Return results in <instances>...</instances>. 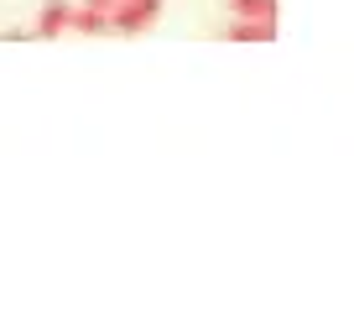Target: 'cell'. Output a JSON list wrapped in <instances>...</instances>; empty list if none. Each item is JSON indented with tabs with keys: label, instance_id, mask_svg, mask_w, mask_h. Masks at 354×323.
I'll list each match as a JSON object with an SVG mask.
<instances>
[{
	"label": "cell",
	"instance_id": "3",
	"mask_svg": "<svg viewBox=\"0 0 354 323\" xmlns=\"http://www.w3.org/2000/svg\"><path fill=\"white\" fill-rule=\"evenodd\" d=\"M230 42H271L277 37V21L271 16H230Z\"/></svg>",
	"mask_w": 354,
	"mask_h": 323
},
{
	"label": "cell",
	"instance_id": "6",
	"mask_svg": "<svg viewBox=\"0 0 354 323\" xmlns=\"http://www.w3.org/2000/svg\"><path fill=\"white\" fill-rule=\"evenodd\" d=\"M84 6H94V11H110V6H115V0H84Z\"/></svg>",
	"mask_w": 354,
	"mask_h": 323
},
{
	"label": "cell",
	"instance_id": "4",
	"mask_svg": "<svg viewBox=\"0 0 354 323\" xmlns=\"http://www.w3.org/2000/svg\"><path fill=\"white\" fill-rule=\"evenodd\" d=\"M68 32H78V37H104V32H110V11L73 6V21H68Z\"/></svg>",
	"mask_w": 354,
	"mask_h": 323
},
{
	"label": "cell",
	"instance_id": "1",
	"mask_svg": "<svg viewBox=\"0 0 354 323\" xmlns=\"http://www.w3.org/2000/svg\"><path fill=\"white\" fill-rule=\"evenodd\" d=\"M162 21V0H115L110 6V37H141Z\"/></svg>",
	"mask_w": 354,
	"mask_h": 323
},
{
	"label": "cell",
	"instance_id": "2",
	"mask_svg": "<svg viewBox=\"0 0 354 323\" xmlns=\"http://www.w3.org/2000/svg\"><path fill=\"white\" fill-rule=\"evenodd\" d=\"M68 21H73V0H42V11H37V21H32V37L53 42V37L68 32Z\"/></svg>",
	"mask_w": 354,
	"mask_h": 323
},
{
	"label": "cell",
	"instance_id": "5",
	"mask_svg": "<svg viewBox=\"0 0 354 323\" xmlns=\"http://www.w3.org/2000/svg\"><path fill=\"white\" fill-rule=\"evenodd\" d=\"M230 16H271V21H277L281 6L277 0H230Z\"/></svg>",
	"mask_w": 354,
	"mask_h": 323
}]
</instances>
